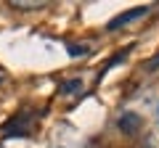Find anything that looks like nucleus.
<instances>
[{
    "label": "nucleus",
    "mask_w": 159,
    "mask_h": 148,
    "mask_svg": "<svg viewBox=\"0 0 159 148\" xmlns=\"http://www.w3.org/2000/svg\"><path fill=\"white\" fill-rule=\"evenodd\" d=\"M141 124H143V119H141V114H135V111H125V114L119 116V122H117L119 132H125V135H135V132L141 130Z\"/></svg>",
    "instance_id": "obj_1"
},
{
    "label": "nucleus",
    "mask_w": 159,
    "mask_h": 148,
    "mask_svg": "<svg viewBox=\"0 0 159 148\" xmlns=\"http://www.w3.org/2000/svg\"><path fill=\"white\" fill-rule=\"evenodd\" d=\"M146 13H148V6H141V8H133V11H127V13H119L117 19H111V21H109V29H119V27H125V24L135 21V19L146 16Z\"/></svg>",
    "instance_id": "obj_2"
},
{
    "label": "nucleus",
    "mask_w": 159,
    "mask_h": 148,
    "mask_svg": "<svg viewBox=\"0 0 159 148\" xmlns=\"http://www.w3.org/2000/svg\"><path fill=\"white\" fill-rule=\"evenodd\" d=\"M88 53V45H69V56L72 58H80V56H85Z\"/></svg>",
    "instance_id": "obj_3"
},
{
    "label": "nucleus",
    "mask_w": 159,
    "mask_h": 148,
    "mask_svg": "<svg viewBox=\"0 0 159 148\" xmlns=\"http://www.w3.org/2000/svg\"><path fill=\"white\" fill-rule=\"evenodd\" d=\"M74 90H80V80H74V82H66V85L61 87V93L66 95V93H74Z\"/></svg>",
    "instance_id": "obj_4"
},
{
    "label": "nucleus",
    "mask_w": 159,
    "mask_h": 148,
    "mask_svg": "<svg viewBox=\"0 0 159 148\" xmlns=\"http://www.w3.org/2000/svg\"><path fill=\"white\" fill-rule=\"evenodd\" d=\"M43 3H13V8H40Z\"/></svg>",
    "instance_id": "obj_5"
},
{
    "label": "nucleus",
    "mask_w": 159,
    "mask_h": 148,
    "mask_svg": "<svg viewBox=\"0 0 159 148\" xmlns=\"http://www.w3.org/2000/svg\"><path fill=\"white\" fill-rule=\"evenodd\" d=\"M146 69H159V56H157V58H151V61L146 63Z\"/></svg>",
    "instance_id": "obj_6"
},
{
    "label": "nucleus",
    "mask_w": 159,
    "mask_h": 148,
    "mask_svg": "<svg viewBox=\"0 0 159 148\" xmlns=\"http://www.w3.org/2000/svg\"><path fill=\"white\" fill-rule=\"evenodd\" d=\"M157 122H159V106H157Z\"/></svg>",
    "instance_id": "obj_7"
}]
</instances>
